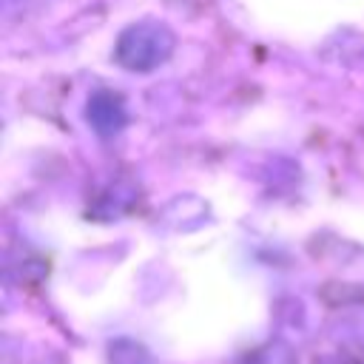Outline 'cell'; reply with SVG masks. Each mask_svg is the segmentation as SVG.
<instances>
[{"label":"cell","mask_w":364,"mask_h":364,"mask_svg":"<svg viewBox=\"0 0 364 364\" xmlns=\"http://www.w3.org/2000/svg\"><path fill=\"white\" fill-rule=\"evenodd\" d=\"M88 122L102 131V134H111L117 128H122L125 122V108L119 102V97L108 94V91H100L88 100Z\"/></svg>","instance_id":"2"},{"label":"cell","mask_w":364,"mask_h":364,"mask_svg":"<svg viewBox=\"0 0 364 364\" xmlns=\"http://www.w3.org/2000/svg\"><path fill=\"white\" fill-rule=\"evenodd\" d=\"M173 37L156 23H136L117 40V60L131 71H151L171 54Z\"/></svg>","instance_id":"1"},{"label":"cell","mask_w":364,"mask_h":364,"mask_svg":"<svg viewBox=\"0 0 364 364\" xmlns=\"http://www.w3.org/2000/svg\"><path fill=\"white\" fill-rule=\"evenodd\" d=\"M108 350H111L108 353L111 364H151L148 350L142 344H136V341H125L122 338V341H114Z\"/></svg>","instance_id":"3"},{"label":"cell","mask_w":364,"mask_h":364,"mask_svg":"<svg viewBox=\"0 0 364 364\" xmlns=\"http://www.w3.org/2000/svg\"><path fill=\"white\" fill-rule=\"evenodd\" d=\"M253 364H296V358H293V353H290L287 344L273 341L264 350H259V355L253 358Z\"/></svg>","instance_id":"4"}]
</instances>
